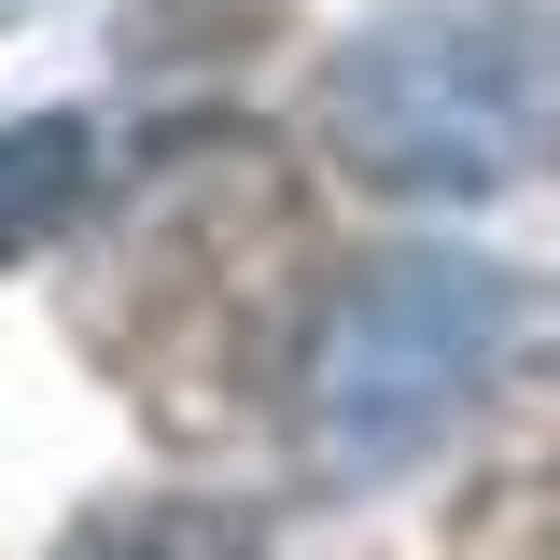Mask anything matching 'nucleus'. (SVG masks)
Segmentation results:
<instances>
[{
    "label": "nucleus",
    "mask_w": 560,
    "mask_h": 560,
    "mask_svg": "<svg viewBox=\"0 0 560 560\" xmlns=\"http://www.w3.org/2000/svg\"><path fill=\"white\" fill-rule=\"evenodd\" d=\"M323 140L378 197H504L560 168V0H407L323 70Z\"/></svg>",
    "instance_id": "obj_1"
},
{
    "label": "nucleus",
    "mask_w": 560,
    "mask_h": 560,
    "mask_svg": "<svg viewBox=\"0 0 560 560\" xmlns=\"http://www.w3.org/2000/svg\"><path fill=\"white\" fill-rule=\"evenodd\" d=\"M518 337V280L477 253H393L323 308V337L294 364V420L323 477H407L448 420L477 407V378Z\"/></svg>",
    "instance_id": "obj_2"
},
{
    "label": "nucleus",
    "mask_w": 560,
    "mask_h": 560,
    "mask_svg": "<svg viewBox=\"0 0 560 560\" xmlns=\"http://www.w3.org/2000/svg\"><path fill=\"white\" fill-rule=\"evenodd\" d=\"M84 210H98V127H84V113H28V127H0V267L57 253Z\"/></svg>",
    "instance_id": "obj_3"
},
{
    "label": "nucleus",
    "mask_w": 560,
    "mask_h": 560,
    "mask_svg": "<svg viewBox=\"0 0 560 560\" xmlns=\"http://www.w3.org/2000/svg\"><path fill=\"white\" fill-rule=\"evenodd\" d=\"M57 560H267V518L210 490H127V504H84Z\"/></svg>",
    "instance_id": "obj_4"
}]
</instances>
